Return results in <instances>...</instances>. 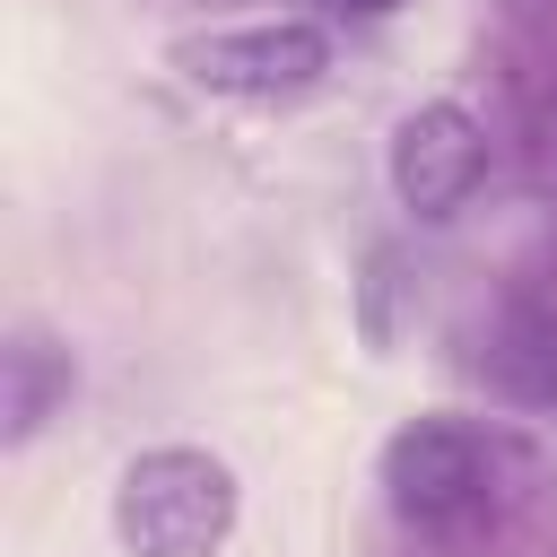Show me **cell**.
Segmentation results:
<instances>
[{
    "mask_svg": "<svg viewBox=\"0 0 557 557\" xmlns=\"http://www.w3.org/2000/svg\"><path fill=\"white\" fill-rule=\"evenodd\" d=\"M235 531V470L200 444H148L113 487V540L131 557H218Z\"/></svg>",
    "mask_w": 557,
    "mask_h": 557,
    "instance_id": "6da1fadb",
    "label": "cell"
},
{
    "mask_svg": "<svg viewBox=\"0 0 557 557\" xmlns=\"http://www.w3.org/2000/svg\"><path fill=\"white\" fill-rule=\"evenodd\" d=\"M174 70L209 96H305L331 70V35L313 17H244L174 44Z\"/></svg>",
    "mask_w": 557,
    "mask_h": 557,
    "instance_id": "7a4b0ae2",
    "label": "cell"
},
{
    "mask_svg": "<svg viewBox=\"0 0 557 557\" xmlns=\"http://www.w3.org/2000/svg\"><path fill=\"white\" fill-rule=\"evenodd\" d=\"M383 496L409 531H461L487 505V444L461 418H409L383 444Z\"/></svg>",
    "mask_w": 557,
    "mask_h": 557,
    "instance_id": "3957f363",
    "label": "cell"
},
{
    "mask_svg": "<svg viewBox=\"0 0 557 557\" xmlns=\"http://www.w3.org/2000/svg\"><path fill=\"white\" fill-rule=\"evenodd\" d=\"M479 174H487V131H479L453 96L400 113V131H392V191H400V209L453 218V209L479 191Z\"/></svg>",
    "mask_w": 557,
    "mask_h": 557,
    "instance_id": "277c9868",
    "label": "cell"
},
{
    "mask_svg": "<svg viewBox=\"0 0 557 557\" xmlns=\"http://www.w3.org/2000/svg\"><path fill=\"white\" fill-rule=\"evenodd\" d=\"M70 392H78L70 348L52 331H9V348H0V435L9 444H35L70 409Z\"/></svg>",
    "mask_w": 557,
    "mask_h": 557,
    "instance_id": "5b68a950",
    "label": "cell"
},
{
    "mask_svg": "<svg viewBox=\"0 0 557 557\" xmlns=\"http://www.w3.org/2000/svg\"><path fill=\"white\" fill-rule=\"evenodd\" d=\"M479 366L513 409H557V313L548 305H505Z\"/></svg>",
    "mask_w": 557,
    "mask_h": 557,
    "instance_id": "8992f818",
    "label": "cell"
},
{
    "mask_svg": "<svg viewBox=\"0 0 557 557\" xmlns=\"http://www.w3.org/2000/svg\"><path fill=\"white\" fill-rule=\"evenodd\" d=\"M339 9H400V0H339Z\"/></svg>",
    "mask_w": 557,
    "mask_h": 557,
    "instance_id": "52a82bcc",
    "label": "cell"
}]
</instances>
